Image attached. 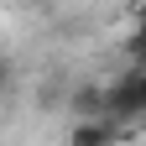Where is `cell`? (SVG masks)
Segmentation results:
<instances>
[{"instance_id":"cell-1","label":"cell","mask_w":146,"mask_h":146,"mask_svg":"<svg viewBox=\"0 0 146 146\" xmlns=\"http://www.w3.org/2000/svg\"><path fill=\"white\" fill-rule=\"evenodd\" d=\"M104 120H115V125L146 120V73H141V68L120 73V78L104 89Z\"/></svg>"},{"instance_id":"cell-2","label":"cell","mask_w":146,"mask_h":146,"mask_svg":"<svg viewBox=\"0 0 146 146\" xmlns=\"http://www.w3.org/2000/svg\"><path fill=\"white\" fill-rule=\"evenodd\" d=\"M68 146H120V125L104 120V115L73 120V125H68Z\"/></svg>"},{"instance_id":"cell-3","label":"cell","mask_w":146,"mask_h":146,"mask_svg":"<svg viewBox=\"0 0 146 146\" xmlns=\"http://www.w3.org/2000/svg\"><path fill=\"white\" fill-rule=\"evenodd\" d=\"M68 110H73L78 120H94V115H104V89H99V84H84L78 94L68 99Z\"/></svg>"},{"instance_id":"cell-4","label":"cell","mask_w":146,"mask_h":146,"mask_svg":"<svg viewBox=\"0 0 146 146\" xmlns=\"http://www.w3.org/2000/svg\"><path fill=\"white\" fill-rule=\"evenodd\" d=\"M125 52H131V68H141V73H146V31H136L131 42H125Z\"/></svg>"},{"instance_id":"cell-5","label":"cell","mask_w":146,"mask_h":146,"mask_svg":"<svg viewBox=\"0 0 146 146\" xmlns=\"http://www.w3.org/2000/svg\"><path fill=\"white\" fill-rule=\"evenodd\" d=\"M5 89H11V63L0 58V99H5Z\"/></svg>"}]
</instances>
